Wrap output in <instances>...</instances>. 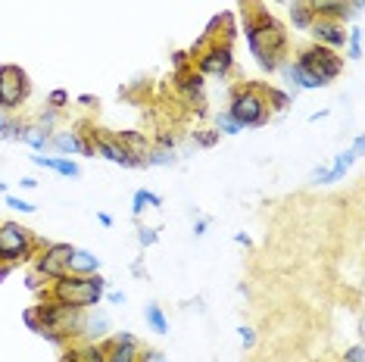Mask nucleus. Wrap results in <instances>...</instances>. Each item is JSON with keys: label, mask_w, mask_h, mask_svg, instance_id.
I'll list each match as a JSON object with an SVG mask.
<instances>
[{"label": "nucleus", "mask_w": 365, "mask_h": 362, "mask_svg": "<svg viewBox=\"0 0 365 362\" xmlns=\"http://www.w3.org/2000/svg\"><path fill=\"white\" fill-rule=\"evenodd\" d=\"M247 41H250V51L256 53V60H259L262 69H275L278 66V56L284 53V29L278 26L272 16H259L256 22L247 26Z\"/></svg>", "instance_id": "1"}, {"label": "nucleus", "mask_w": 365, "mask_h": 362, "mask_svg": "<svg viewBox=\"0 0 365 362\" xmlns=\"http://www.w3.org/2000/svg\"><path fill=\"white\" fill-rule=\"evenodd\" d=\"M106 291V278H101L94 272V275H63L56 278L51 297L66 303V306H76V309H88V306H97Z\"/></svg>", "instance_id": "2"}, {"label": "nucleus", "mask_w": 365, "mask_h": 362, "mask_svg": "<svg viewBox=\"0 0 365 362\" xmlns=\"http://www.w3.org/2000/svg\"><path fill=\"white\" fill-rule=\"evenodd\" d=\"M297 66L309 76L319 88H325L331 78H337L340 76V69H344V63H340V56L331 51V47H309V51H303L300 53V60H297Z\"/></svg>", "instance_id": "3"}, {"label": "nucleus", "mask_w": 365, "mask_h": 362, "mask_svg": "<svg viewBox=\"0 0 365 362\" xmlns=\"http://www.w3.org/2000/svg\"><path fill=\"white\" fill-rule=\"evenodd\" d=\"M265 113H269V100H265V97H262L256 88L237 90L235 100H231V106H228V116L235 119L240 128L262 125V122H265Z\"/></svg>", "instance_id": "4"}, {"label": "nucleus", "mask_w": 365, "mask_h": 362, "mask_svg": "<svg viewBox=\"0 0 365 362\" xmlns=\"http://www.w3.org/2000/svg\"><path fill=\"white\" fill-rule=\"evenodd\" d=\"M29 253H31L29 228L13 225V222H4V225H0V259H4L6 266H13V262L26 259Z\"/></svg>", "instance_id": "5"}, {"label": "nucleus", "mask_w": 365, "mask_h": 362, "mask_svg": "<svg viewBox=\"0 0 365 362\" xmlns=\"http://www.w3.org/2000/svg\"><path fill=\"white\" fill-rule=\"evenodd\" d=\"M29 97V76L19 66H0V106L16 110Z\"/></svg>", "instance_id": "6"}, {"label": "nucleus", "mask_w": 365, "mask_h": 362, "mask_svg": "<svg viewBox=\"0 0 365 362\" xmlns=\"http://www.w3.org/2000/svg\"><path fill=\"white\" fill-rule=\"evenodd\" d=\"M72 253H76V247H69V244H47L44 253H41V259H38V272L44 278H63V275H69Z\"/></svg>", "instance_id": "7"}, {"label": "nucleus", "mask_w": 365, "mask_h": 362, "mask_svg": "<svg viewBox=\"0 0 365 362\" xmlns=\"http://www.w3.org/2000/svg\"><path fill=\"white\" fill-rule=\"evenodd\" d=\"M197 66L203 76H225L231 69V47L228 44H212L210 51L197 53Z\"/></svg>", "instance_id": "8"}, {"label": "nucleus", "mask_w": 365, "mask_h": 362, "mask_svg": "<svg viewBox=\"0 0 365 362\" xmlns=\"http://www.w3.org/2000/svg\"><path fill=\"white\" fill-rule=\"evenodd\" d=\"M138 356H140L138 337L135 334H119V337H113L106 362H138Z\"/></svg>", "instance_id": "9"}, {"label": "nucleus", "mask_w": 365, "mask_h": 362, "mask_svg": "<svg viewBox=\"0 0 365 362\" xmlns=\"http://www.w3.org/2000/svg\"><path fill=\"white\" fill-rule=\"evenodd\" d=\"M309 29H312V35L319 38L322 44L331 47V51H334V47H344V44H346V31L340 29L334 19H315Z\"/></svg>", "instance_id": "10"}, {"label": "nucleus", "mask_w": 365, "mask_h": 362, "mask_svg": "<svg viewBox=\"0 0 365 362\" xmlns=\"http://www.w3.org/2000/svg\"><path fill=\"white\" fill-rule=\"evenodd\" d=\"M97 150H101L106 160L110 162H119V166H128V169H135V166H140V162L131 156L125 147H122V141H115V138H97Z\"/></svg>", "instance_id": "11"}, {"label": "nucleus", "mask_w": 365, "mask_h": 362, "mask_svg": "<svg viewBox=\"0 0 365 362\" xmlns=\"http://www.w3.org/2000/svg\"><path fill=\"white\" fill-rule=\"evenodd\" d=\"M309 13L319 16V19H346L350 10V0H309Z\"/></svg>", "instance_id": "12"}, {"label": "nucleus", "mask_w": 365, "mask_h": 362, "mask_svg": "<svg viewBox=\"0 0 365 362\" xmlns=\"http://www.w3.org/2000/svg\"><path fill=\"white\" fill-rule=\"evenodd\" d=\"M31 162H35V166H47V169L60 172V175H69V178H78L81 175L78 162L63 160V156H31Z\"/></svg>", "instance_id": "13"}, {"label": "nucleus", "mask_w": 365, "mask_h": 362, "mask_svg": "<svg viewBox=\"0 0 365 362\" xmlns=\"http://www.w3.org/2000/svg\"><path fill=\"white\" fill-rule=\"evenodd\" d=\"M101 269V259L94 257V253L88 250H76L69 259V272H76V275H94V272Z\"/></svg>", "instance_id": "14"}, {"label": "nucleus", "mask_w": 365, "mask_h": 362, "mask_svg": "<svg viewBox=\"0 0 365 362\" xmlns=\"http://www.w3.org/2000/svg\"><path fill=\"white\" fill-rule=\"evenodd\" d=\"M356 160V153H340L337 160H334V166L325 169V178H322V185H334V181L344 178V172L350 169V162Z\"/></svg>", "instance_id": "15"}, {"label": "nucleus", "mask_w": 365, "mask_h": 362, "mask_svg": "<svg viewBox=\"0 0 365 362\" xmlns=\"http://www.w3.org/2000/svg\"><path fill=\"white\" fill-rule=\"evenodd\" d=\"M119 141H122V147H125V150L135 156V160L140 162V166H144V150H147V144H144V138L140 135H135V131H122L119 135Z\"/></svg>", "instance_id": "16"}, {"label": "nucleus", "mask_w": 365, "mask_h": 362, "mask_svg": "<svg viewBox=\"0 0 365 362\" xmlns=\"http://www.w3.org/2000/svg\"><path fill=\"white\" fill-rule=\"evenodd\" d=\"M51 144L56 147V150H63V153H85V144L78 141L76 131H60Z\"/></svg>", "instance_id": "17"}, {"label": "nucleus", "mask_w": 365, "mask_h": 362, "mask_svg": "<svg viewBox=\"0 0 365 362\" xmlns=\"http://www.w3.org/2000/svg\"><path fill=\"white\" fill-rule=\"evenodd\" d=\"M19 141H26L29 147H35V150H44V147L51 144V141H47V128L44 125H26V128H22Z\"/></svg>", "instance_id": "18"}, {"label": "nucleus", "mask_w": 365, "mask_h": 362, "mask_svg": "<svg viewBox=\"0 0 365 362\" xmlns=\"http://www.w3.org/2000/svg\"><path fill=\"white\" fill-rule=\"evenodd\" d=\"M144 319H147V325H150L156 334H169V319L163 316V306H156V303H150V306L144 309Z\"/></svg>", "instance_id": "19"}, {"label": "nucleus", "mask_w": 365, "mask_h": 362, "mask_svg": "<svg viewBox=\"0 0 365 362\" xmlns=\"http://www.w3.org/2000/svg\"><path fill=\"white\" fill-rule=\"evenodd\" d=\"M66 362H106V356H103V350H101V347H94V343H88V347L72 350L69 356H66Z\"/></svg>", "instance_id": "20"}, {"label": "nucleus", "mask_w": 365, "mask_h": 362, "mask_svg": "<svg viewBox=\"0 0 365 362\" xmlns=\"http://www.w3.org/2000/svg\"><path fill=\"white\" fill-rule=\"evenodd\" d=\"M147 207H153V210H160L163 207V200L156 194H150V191H135V207H131V212L135 216H140Z\"/></svg>", "instance_id": "21"}, {"label": "nucleus", "mask_w": 365, "mask_h": 362, "mask_svg": "<svg viewBox=\"0 0 365 362\" xmlns=\"http://www.w3.org/2000/svg\"><path fill=\"white\" fill-rule=\"evenodd\" d=\"M294 26L297 29H309L312 26V13H309V6H303V4H294Z\"/></svg>", "instance_id": "22"}, {"label": "nucleus", "mask_w": 365, "mask_h": 362, "mask_svg": "<svg viewBox=\"0 0 365 362\" xmlns=\"http://www.w3.org/2000/svg\"><path fill=\"white\" fill-rule=\"evenodd\" d=\"M144 162L147 166H169V162H175V156H172V147H169V150H153Z\"/></svg>", "instance_id": "23"}, {"label": "nucleus", "mask_w": 365, "mask_h": 362, "mask_svg": "<svg viewBox=\"0 0 365 362\" xmlns=\"http://www.w3.org/2000/svg\"><path fill=\"white\" fill-rule=\"evenodd\" d=\"M215 128H219V131H225V135H237V131H244V128H240L235 119L228 116V113H219V119H215Z\"/></svg>", "instance_id": "24"}, {"label": "nucleus", "mask_w": 365, "mask_h": 362, "mask_svg": "<svg viewBox=\"0 0 365 362\" xmlns=\"http://www.w3.org/2000/svg\"><path fill=\"white\" fill-rule=\"evenodd\" d=\"M350 56H353V60H359V56H362V29L350 31Z\"/></svg>", "instance_id": "25"}, {"label": "nucleus", "mask_w": 365, "mask_h": 362, "mask_svg": "<svg viewBox=\"0 0 365 362\" xmlns=\"http://www.w3.org/2000/svg\"><path fill=\"white\" fill-rule=\"evenodd\" d=\"M181 85H185V90H190V94H200V90H203V76H194V72H187Z\"/></svg>", "instance_id": "26"}, {"label": "nucleus", "mask_w": 365, "mask_h": 362, "mask_svg": "<svg viewBox=\"0 0 365 362\" xmlns=\"http://www.w3.org/2000/svg\"><path fill=\"white\" fill-rule=\"evenodd\" d=\"M22 319H26V325H29L35 334L41 331V319H38V309H35V306H29L26 312H22Z\"/></svg>", "instance_id": "27"}, {"label": "nucleus", "mask_w": 365, "mask_h": 362, "mask_svg": "<svg viewBox=\"0 0 365 362\" xmlns=\"http://www.w3.org/2000/svg\"><path fill=\"white\" fill-rule=\"evenodd\" d=\"M194 138L200 141L203 147H212L215 141H219V131H194Z\"/></svg>", "instance_id": "28"}, {"label": "nucleus", "mask_w": 365, "mask_h": 362, "mask_svg": "<svg viewBox=\"0 0 365 362\" xmlns=\"http://www.w3.org/2000/svg\"><path fill=\"white\" fill-rule=\"evenodd\" d=\"M138 241L144 244V247L156 244V228H138Z\"/></svg>", "instance_id": "29"}, {"label": "nucleus", "mask_w": 365, "mask_h": 362, "mask_svg": "<svg viewBox=\"0 0 365 362\" xmlns=\"http://www.w3.org/2000/svg\"><path fill=\"white\" fill-rule=\"evenodd\" d=\"M6 207H13V210H19V212H35V207L26 200H19V197H6Z\"/></svg>", "instance_id": "30"}, {"label": "nucleus", "mask_w": 365, "mask_h": 362, "mask_svg": "<svg viewBox=\"0 0 365 362\" xmlns=\"http://www.w3.org/2000/svg\"><path fill=\"white\" fill-rule=\"evenodd\" d=\"M269 100L275 103V110H284V106H287V94H281V90L269 88Z\"/></svg>", "instance_id": "31"}, {"label": "nucleus", "mask_w": 365, "mask_h": 362, "mask_svg": "<svg viewBox=\"0 0 365 362\" xmlns=\"http://www.w3.org/2000/svg\"><path fill=\"white\" fill-rule=\"evenodd\" d=\"M138 362H169V359H165L160 350H144V353L138 356Z\"/></svg>", "instance_id": "32"}, {"label": "nucleus", "mask_w": 365, "mask_h": 362, "mask_svg": "<svg viewBox=\"0 0 365 362\" xmlns=\"http://www.w3.org/2000/svg\"><path fill=\"white\" fill-rule=\"evenodd\" d=\"M85 328H88V334H103V328H106V319L101 316V319H94V322H88Z\"/></svg>", "instance_id": "33"}, {"label": "nucleus", "mask_w": 365, "mask_h": 362, "mask_svg": "<svg viewBox=\"0 0 365 362\" xmlns=\"http://www.w3.org/2000/svg\"><path fill=\"white\" fill-rule=\"evenodd\" d=\"M240 341H244V347H253V343H256L253 328H240Z\"/></svg>", "instance_id": "34"}, {"label": "nucleus", "mask_w": 365, "mask_h": 362, "mask_svg": "<svg viewBox=\"0 0 365 362\" xmlns=\"http://www.w3.org/2000/svg\"><path fill=\"white\" fill-rule=\"evenodd\" d=\"M51 103H53V106L69 103V94H66V90H53V94H51Z\"/></svg>", "instance_id": "35"}, {"label": "nucleus", "mask_w": 365, "mask_h": 362, "mask_svg": "<svg viewBox=\"0 0 365 362\" xmlns=\"http://www.w3.org/2000/svg\"><path fill=\"white\" fill-rule=\"evenodd\" d=\"M346 362H362V347H350V350H346Z\"/></svg>", "instance_id": "36"}, {"label": "nucleus", "mask_w": 365, "mask_h": 362, "mask_svg": "<svg viewBox=\"0 0 365 362\" xmlns=\"http://www.w3.org/2000/svg\"><path fill=\"white\" fill-rule=\"evenodd\" d=\"M110 300L115 303V306H119V303H125V294H119V291H113V294H110Z\"/></svg>", "instance_id": "37"}, {"label": "nucleus", "mask_w": 365, "mask_h": 362, "mask_svg": "<svg viewBox=\"0 0 365 362\" xmlns=\"http://www.w3.org/2000/svg\"><path fill=\"white\" fill-rule=\"evenodd\" d=\"M194 234H206V219H200V222L194 225Z\"/></svg>", "instance_id": "38"}, {"label": "nucleus", "mask_w": 365, "mask_h": 362, "mask_svg": "<svg viewBox=\"0 0 365 362\" xmlns=\"http://www.w3.org/2000/svg\"><path fill=\"white\" fill-rule=\"evenodd\" d=\"M6 275H10V266H0V281H4Z\"/></svg>", "instance_id": "39"}, {"label": "nucleus", "mask_w": 365, "mask_h": 362, "mask_svg": "<svg viewBox=\"0 0 365 362\" xmlns=\"http://www.w3.org/2000/svg\"><path fill=\"white\" fill-rule=\"evenodd\" d=\"M6 122H10V119H6V116H4V113H0V135H4V128H6Z\"/></svg>", "instance_id": "40"}]
</instances>
